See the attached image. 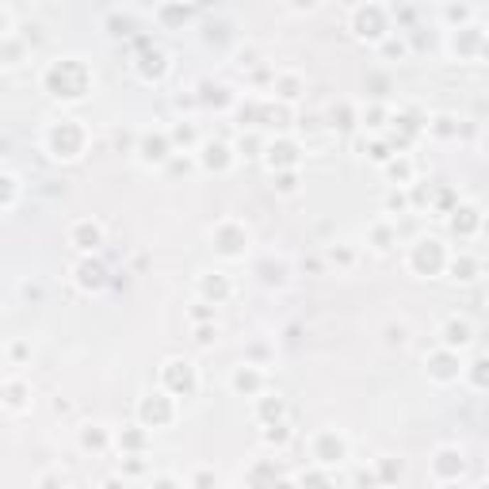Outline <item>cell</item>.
<instances>
[{
    "label": "cell",
    "instance_id": "cell-4",
    "mask_svg": "<svg viewBox=\"0 0 489 489\" xmlns=\"http://www.w3.org/2000/svg\"><path fill=\"white\" fill-rule=\"evenodd\" d=\"M318 0H294V8H313Z\"/></svg>",
    "mask_w": 489,
    "mask_h": 489
},
{
    "label": "cell",
    "instance_id": "cell-2",
    "mask_svg": "<svg viewBox=\"0 0 489 489\" xmlns=\"http://www.w3.org/2000/svg\"><path fill=\"white\" fill-rule=\"evenodd\" d=\"M444 340L451 344V348H455V344H466V340H471V325H466V321H447Z\"/></svg>",
    "mask_w": 489,
    "mask_h": 489
},
{
    "label": "cell",
    "instance_id": "cell-1",
    "mask_svg": "<svg viewBox=\"0 0 489 489\" xmlns=\"http://www.w3.org/2000/svg\"><path fill=\"white\" fill-rule=\"evenodd\" d=\"M444 264V249L436 241H421V249H417V268H428V272H436Z\"/></svg>",
    "mask_w": 489,
    "mask_h": 489
},
{
    "label": "cell",
    "instance_id": "cell-3",
    "mask_svg": "<svg viewBox=\"0 0 489 489\" xmlns=\"http://www.w3.org/2000/svg\"><path fill=\"white\" fill-rule=\"evenodd\" d=\"M73 241H77V249H96L100 244V226H80L73 233Z\"/></svg>",
    "mask_w": 489,
    "mask_h": 489
}]
</instances>
